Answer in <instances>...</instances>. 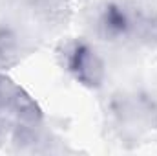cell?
<instances>
[{"label": "cell", "mask_w": 157, "mask_h": 156, "mask_svg": "<svg viewBox=\"0 0 157 156\" xmlns=\"http://www.w3.org/2000/svg\"><path fill=\"white\" fill-rule=\"evenodd\" d=\"M60 66L86 88L102 86L106 77V64L99 51L84 39L68 40L59 50Z\"/></svg>", "instance_id": "obj_1"}, {"label": "cell", "mask_w": 157, "mask_h": 156, "mask_svg": "<svg viewBox=\"0 0 157 156\" xmlns=\"http://www.w3.org/2000/svg\"><path fill=\"white\" fill-rule=\"evenodd\" d=\"M18 59H20L18 35L7 26H0V70L15 66Z\"/></svg>", "instance_id": "obj_2"}, {"label": "cell", "mask_w": 157, "mask_h": 156, "mask_svg": "<svg viewBox=\"0 0 157 156\" xmlns=\"http://www.w3.org/2000/svg\"><path fill=\"white\" fill-rule=\"evenodd\" d=\"M26 4L33 11H39L40 15H44L48 20L62 18L70 7V0H26Z\"/></svg>", "instance_id": "obj_3"}]
</instances>
